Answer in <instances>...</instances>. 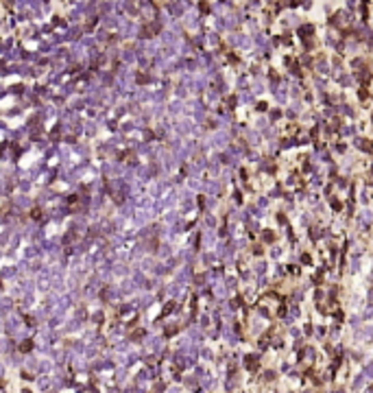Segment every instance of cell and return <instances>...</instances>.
Wrapping results in <instances>:
<instances>
[{
  "label": "cell",
  "mask_w": 373,
  "mask_h": 393,
  "mask_svg": "<svg viewBox=\"0 0 373 393\" xmlns=\"http://www.w3.org/2000/svg\"><path fill=\"white\" fill-rule=\"evenodd\" d=\"M264 240H266V243H273V240H275V234H269V232H266V234H264Z\"/></svg>",
  "instance_id": "cell-1"
},
{
  "label": "cell",
  "mask_w": 373,
  "mask_h": 393,
  "mask_svg": "<svg viewBox=\"0 0 373 393\" xmlns=\"http://www.w3.org/2000/svg\"><path fill=\"white\" fill-rule=\"evenodd\" d=\"M332 207H334V210H341L343 205H341V201H336V199H334V201H332Z\"/></svg>",
  "instance_id": "cell-2"
}]
</instances>
